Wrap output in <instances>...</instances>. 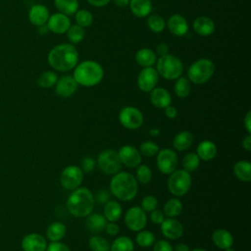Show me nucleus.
Masks as SVG:
<instances>
[{"label": "nucleus", "instance_id": "1", "mask_svg": "<svg viewBox=\"0 0 251 251\" xmlns=\"http://www.w3.org/2000/svg\"><path fill=\"white\" fill-rule=\"evenodd\" d=\"M48 63L56 71L69 72L77 65L78 52L72 43H61L50 50Z\"/></svg>", "mask_w": 251, "mask_h": 251}, {"label": "nucleus", "instance_id": "2", "mask_svg": "<svg viewBox=\"0 0 251 251\" xmlns=\"http://www.w3.org/2000/svg\"><path fill=\"white\" fill-rule=\"evenodd\" d=\"M94 195L87 187H77L72 190L67 199V210L75 218H86L93 212Z\"/></svg>", "mask_w": 251, "mask_h": 251}, {"label": "nucleus", "instance_id": "3", "mask_svg": "<svg viewBox=\"0 0 251 251\" xmlns=\"http://www.w3.org/2000/svg\"><path fill=\"white\" fill-rule=\"evenodd\" d=\"M138 191L135 176L128 172H118L110 180V192L121 201L132 200Z\"/></svg>", "mask_w": 251, "mask_h": 251}, {"label": "nucleus", "instance_id": "4", "mask_svg": "<svg viewBox=\"0 0 251 251\" xmlns=\"http://www.w3.org/2000/svg\"><path fill=\"white\" fill-rule=\"evenodd\" d=\"M104 76L102 66L92 60H86L77 64L74 69L73 77L78 85L91 87L101 82Z\"/></svg>", "mask_w": 251, "mask_h": 251}, {"label": "nucleus", "instance_id": "5", "mask_svg": "<svg viewBox=\"0 0 251 251\" xmlns=\"http://www.w3.org/2000/svg\"><path fill=\"white\" fill-rule=\"evenodd\" d=\"M156 71L159 75L168 80L176 79L183 72V65L179 58L172 54L161 56L156 61Z\"/></svg>", "mask_w": 251, "mask_h": 251}, {"label": "nucleus", "instance_id": "6", "mask_svg": "<svg viewBox=\"0 0 251 251\" xmlns=\"http://www.w3.org/2000/svg\"><path fill=\"white\" fill-rule=\"evenodd\" d=\"M214 73L215 65L213 61L207 58H202L190 65L187 71V76L190 82L203 84L212 78Z\"/></svg>", "mask_w": 251, "mask_h": 251}, {"label": "nucleus", "instance_id": "7", "mask_svg": "<svg viewBox=\"0 0 251 251\" xmlns=\"http://www.w3.org/2000/svg\"><path fill=\"white\" fill-rule=\"evenodd\" d=\"M191 184V176L185 170H176L170 174L168 179V189L174 196L181 197L185 195L189 191Z\"/></svg>", "mask_w": 251, "mask_h": 251}, {"label": "nucleus", "instance_id": "8", "mask_svg": "<svg viewBox=\"0 0 251 251\" xmlns=\"http://www.w3.org/2000/svg\"><path fill=\"white\" fill-rule=\"evenodd\" d=\"M97 165L100 171L110 176L117 174L122 169V163L118 152L113 149L101 151L97 157Z\"/></svg>", "mask_w": 251, "mask_h": 251}, {"label": "nucleus", "instance_id": "9", "mask_svg": "<svg viewBox=\"0 0 251 251\" xmlns=\"http://www.w3.org/2000/svg\"><path fill=\"white\" fill-rule=\"evenodd\" d=\"M119 121L121 125L126 129L139 128L144 121L142 112L133 106H126L121 109L119 113Z\"/></svg>", "mask_w": 251, "mask_h": 251}, {"label": "nucleus", "instance_id": "10", "mask_svg": "<svg viewBox=\"0 0 251 251\" xmlns=\"http://www.w3.org/2000/svg\"><path fill=\"white\" fill-rule=\"evenodd\" d=\"M156 165L164 175H170L176 170L178 165L177 154L171 148H163L156 154Z\"/></svg>", "mask_w": 251, "mask_h": 251}, {"label": "nucleus", "instance_id": "11", "mask_svg": "<svg viewBox=\"0 0 251 251\" xmlns=\"http://www.w3.org/2000/svg\"><path fill=\"white\" fill-rule=\"evenodd\" d=\"M83 179V172L80 167L75 165L67 166L61 173L60 182L65 189L74 190L81 184Z\"/></svg>", "mask_w": 251, "mask_h": 251}, {"label": "nucleus", "instance_id": "12", "mask_svg": "<svg viewBox=\"0 0 251 251\" xmlns=\"http://www.w3.org/2000/svg\"><path fill=\"white\" fill-rule=\"evenodd\" d=\"M125 223L131 231H139L143 229L147 224L146 212H144L140 206L130 207L125 214Z\"/></svg>", "mask_w": 251, "mask_h": 251}, {"label": "nucleus", "instance_id": "13", "mask_svg": "<svg viewBox=\"0 0 251 251\" xmlns=\"http://www.w3.org/2000/svg\"><path fill=\"white\" fill-rule=\"evenodd\" d=\"M159 75L153 67L143 68L137 76V86L143 92H150L159 81Z\"/></svg>", "mask_w": 251, "mask_h": 251}, {"label": "nucleus", "instance_id": "14", "mask_svg": "<svg viewBox=\"0 0 251 251\" xmlns=\"http://www.w3.org/2000/svg\"><path fill=\"white\" fill-rule=\"evenodd\" d=\"M162 234L170 240H176L183 234L184 228L182 224L176 218H165L160 225Z\"/></svg>", "mask_w": 251, "mask_h": 251}, {"label": "nucleus", "instance_id": "15", "mask_svg": "<svg viewBox=\"0 0 251 251\" xmlns=\"http://www.w3.org/2000/svg\"><path fill=\"white\" fill-rule=\"evenodd\" d=\"M122 165L127 168H136L141 164V154L134 146L126 144L122 146L118 151Z\"/></svg>", "mask_w": 251, "mask_h": 251}, {"label": "nucleus", "instance_id": "16", "mask_svg": "<svg viewBox=\"0 0 251 251\" xmlns=\"http://www.w3.org/2000/svg\"><path fill=\"white\" fill-rule=\"evenodd\" d=\"M46 25L50 31L57 34H63L67 32L71 26V21L69 16L62 13H55L49 17Z\"/></svg>", "mask_w": 251, "mask_h": 251}, {"label": "nucleus", "instance_id": "17", "mask_svg": "<svg viewBox=\"0 0 251 251\" xmlns=\"http://www.w3.org/2000/svg\"><path fill=\"white\" fill-rule=\"evenodd\" d=\"M78 84L73 77V75H64L60 77L55 84V91L58 96L62 98H68L75 94Z\"/></svg>", "mask_w": 251, "mask_h": 251}, {"label": "nucleus", "instance_id": "18", "mask_svg": "<svg viewBox=\"0 0 251 251\" xmlns=\"http://www.w3.org/2000/svg\"><path fill=\"white\" fill-rule=\"evenodd\" d=\"M24 251H45L47 247L46 239L38 233H29L22 240Z\"/></svg>", "mask_w": 251, "mask_h": 251}, {"label": "nucleus", "instance_id": "19", "mask_svg": "<svg viewBox=\"0 0 251 251\" xmlns=\"http://www.w3.org/2000/svg\"><path fill=\"white\" fill-rule=\"evenodd\" d=\"M168 25V28L169 30L175 34L176 36H183L187 33L188 31V23L186 21V19L179 15V14H175V15H172L167 24Z\"/></svg>", "mask_w": 251, "mask_h": 251}, {"label": "nucleus", "instance_id": "20", "mask_svg": "<svg viewBox=\"0 0 251 251\" xmlns=\"http://www.w3.org/2000/svg\"><path fill=\"white\" fill-rule=\"evenodd\" d=\"M151 103L159 109H165L172 103L171 93L163 87H155L150 91Z\"/></svg>", "mask_w": 251, "mask_h": 251}, {"label": "nucleus", "instance_id": "21", "mask_svg": "<svg viewBox=\"0 0 251 251\" xmlns=\"http://www.w3.org/2000/svg\"><path fill=\"white\" fill-rule=\"evenodd\" d=\"M212 241L219 249L226 250L233 245L234 239L227 229L218 228L212 233Z\"/></svg>", "mask_w": 251, "mask_h": 251}, {"label": "nucleus", "instance_id": "22", "mask_svg": "<svg viewBox=\"0 0 251 251\" xmlns=\"http://www.w3.org/2000/svg\"><path fill=\"white\" fill-rule=\"evenodd\" d=\"M49 11L48 9L41 4H36L33 5L28 13V19L30 23L36 26L43 25L47 23L49 19Z\"/></svg>", "mask_w": 251, "mask_h": 251}, {"label": "nucleus", "instance_id": "23", "mask_svg": "<svg viewBox=\"0 0 251 251\" xmlns=\"http://www.w3.org/2000/svg\"><path fill=\"white\" fill-rule=\"evenodd\" d=\"M108 221L104 217V215L99 213H91L86 217L85 226L86 228L95 234H98L102 232L105 229V226L107 225Z\"/></svg>", "mask_w": 251, "mask_h": 251}, {"label": "nucleus", "instance_id": "24", "mask_svg": "<svg viewBox=\"0 0 251 251\" xmlns=\"http://www.w3.org/2000/svg\"><path fill=\"white\" fill-rule=\"evenodd\" d=\"M193 29L197 34L201 36H208L214 32L215 23L211 18L206 16H201L194 20Z\"/></svg>", "mask_w": 251, "mask_h": 251}, {"label": "nucleus", "instance_id": "25", "mask_svg": "<svg viewBox=\"0 0 251 251\" xmlns=\"http://www.w3.org/2000/svg\"><path fill=\"white\" fill-rule=\"evenodd\" d=\"M218 149L216 144L211 140H203L199 142L196 148V154L202 161H211L217 155Z\"/></svg>", "mask_w": 251, "mask_h": 251}, {"label": "nucleus", "instance_id": "26", "mask_svg": "<svg viewBox=\"0 0 251 251\" xmlns=\"http://www.w3.org/2000/svg\"><path fill=\"white\" fill-rule=\"evenodd\" d=\"M103 215L108 222H117L123 215L122 205L116 200H109L104 204Z\"/></svg>", "mask_w": 251, "mask_h": 251}, {"label": "nucleus", "instance_id": "27", "mask_svg": "<svg viewBox=\"0 0 251 251\" xmlns=\"http://www.w3.org/2000/svg\"><path fill=\"white\" fill-rule=\"evenodd\" d=\"M129 9L137 18H145L152 11L151 0H129Z\"/></svg>", "mask_w": 251, "mask_h": 251}, {"label": "nucleus", "instance_id": "28", "mask_svg": "<svg viewBox=\"0 0 251 251\" xmlns=\"http://www.w3.org/2000/svg\"><path fill=\"white\" fill-rule=\"evenodd\" d=\"M136 63L143 67H153L157 61V54L149 48H141L135 54Z\"/></svg>", "mask_w": 251, "mask_h": 251}, {"label": "nucleus", "instance_id": "29", "mask_svg": "<svg viewBox=\"0 0 251 251\" xmlns=\"http://www.w3.org/2000/svg\"><path fill=\"white\" fill-rule=\"evenodd\" d=\"M193 142V135L190 131L182 130L176 133L173 139V147L176 151H184L188 149Z\"/></svg>", "mask_w": 251, "mask_h": 251}, {"label": "nucleus", "instance_id": "30", "mask_svg": "<svg viewBox=\"0 0 251 251\" xmlns=\"http://www.w3.org/2000/svg\"><path fill=\"white\" fill-rule=\"evenodd\" d=\"M234 176L243 182H248L251 179V164L248 161H238L233 165Z\"/></svg>", "mask_w": 251, "mask_h": 251}, {"label": "nucleus", "instance_id": "31", "mask_svg": "<svg viewBox=\"0 0 251 251\" xmlns=\"http://www.w3.org/2000/svg\"><path fill=\"white\" fill-rule=\"evenodd\" d=\"M183 205L178 198H170L164 204L163 212L168 218H176L182 212Z\"/></svg>", "mask_w": 251, "mask_h": 251}, {"label": "nucleus", "instance_id": "32", "mask_svg": "<svg viewBox=\"0 0 251 251\" xmlns=\"http://www.w3.org/2000/svg\"><path fill=\"white\" fill-rule=\"evenodd\" d=\"M67 227L61 222H54L47 227L46 235L50 241H60L66 234Z\"/></svg>", "mask_w": 251, "mask_h": 251}, {"label": "nucleus", "instance_id": "33", "mask_svg": "<svg viewBox=\"0 0 251 251\" xmlns=\"http://www.w3.org/2000/svg\"><path fill=\"white\" fill-rule=\"evenodd\" d=\"M54 5L59 13L71 16L78 10L79 4L77 0H54Z\"/></svg>", "mask_w": 251, "mask_h": 251}, {"label": "nucleus", "instance_id": "34", "mask_svg": "<svg viewBox=\"0 0 251 251\" xmlns=\"http://www.w3.org/2000/svg\"><path fill=\"white\" fill-rule=\"evenodd\" d=\"M134 244L129 236L122 235L117 237L110 245V251H133Z\"/></svg>", "mask_w": 251, "mask_h": 251}, {"label": "nucleus", "instance_id": "35", "mask_svg": "<svg viewBox=\"0 0 251 251\" xmlns=\"http://www.w3.org/2000/svg\"><path fill=\"white\" fill-rule=\"evenodd\" d=\"M175 93L178 98H185L189 95L191 90V84L187 77L179 76L176 78L175 83Z\"/></svg>", "mask_w": 251, "mask_h": 251}, {"label": "nucleus", "instance_id": "36", "mask_svg": "<svg viewBox=\"0 0 251 251\" xmlns=\"http://www.w3.org/2000/svg\"><path fill=\"white\" fill-rule=\"evenodd\" d=\"M88 246L91 251H110L109 241L99 234L92 235L89 238Z\"/></svg>", "mask_w": 251, "mask_h": 251}, {"label": "nucleus", "instance_id": "37", "mask_svg": "<svg viewBox=\"0 0 251 251\" xmlns=\"http://www.w3.org/2000/svg\"><path fill=\"white\" fill-rule=\"evenodd\" d=\"M67 37L69 39V41L72 44H75V43H79L83 40L84 36H85V30L84 27L78 25H71V26L69 27V29L67 30Z\"/></svg>", "mask_w": 251, "mask_h": 251}, {"label": "nucleus", "instance_id": "38", "mask_svg": "<svg viewBox=\"0 0 251 251\" xmlns=\"http://www.w3.org/2000/svg\"><path fill=\"white\" fill-rule=\"evenodd\" d=\"M135 241L140 247L147 248L152 246L155 243L156 237H155V234L150 230L141 229L137 231V234L135 236Z\"/></svg>", "mask_w": 251, "mask_h": 251}, {"label": "nucleus", "instance_id": "39", "mask_svg": "<svg viewBox=\"0 0 251 251\" xmlns=\"http://www.w3.org/2000/svg\"><path fill=\"white\" fill-rule=\"evenodd\" d=\"M200 161L201 160L199 159L197 154L194 152H189L185 154L182 159L183 170H185L188 173L196 171L200 165Z\"/></svg>", "mask_w": 251, "mask_h": 251}, {"label": "nucleus", "instance_id": "40", "mask_svg": "<svg viewBox=\"0 0 251 251\" xmlns=\"http://www.w3.org/2000/svg\"><path fill=\"white\" fill-rule=\"evenodd\" d=\"M58 80L57 75L52 71L42 73L37 78V84L42 88H50L56 84Z\"/></svg>", "mask_w": 251, "mask_h": 251}, {"label": "nucleus", "instance_id": "41", "mask_svg": "<svg viewBox=\"0 0 251 251\" xmlns=\"http://www.w3.org/2000/svg\"><path fill=\"white\" fill-rule=\"evenodd\" d=\"M135 178L138 183L141 184H147L152 179V171L151 169L144 164H140L136 167V174Z\"/></svg>", "mask_w": 251, "mask_h": 251}, {"label": "nucleus", "instance_id": "42", "mask_svg": "<svg viewBox=\"0 0 251 251\" xmlns=\"http://www.w3.org/2000/svg\"><path fill=\"white\" fill-rule=\"evenodd\" d=\"M147 25L151 29V31L155 33H160L164 30L166 26V22L159 15H151L147 18Z\"/></svg>", "mask_w": 251, "mask_h": 251}, {"label": "nucleus", "instance_id": "43", "mask_svg": "<svg viewBox=\"0 0 251 251\" xmlns=\"http://www.w3.org/2000/svg\"><path fill=\"white\" fill-rule=\"evenodd\" d=\"M75 19L76 25L82 27H88L93 23V16L87 10H77L75 13Z\"/></svg>", "mask_w": 251, "mask_h": 251}, {"label": "nucleus", "instance_id": "44", "mask_svg": "<svg viewBox=\"0 0 251 251\" xmlns=\"http://www.w3.org/2000/svg\"><path fill=\"white\" fill-rule=\"evenodd\" d=\"M159 146L157 143H155L154 141L151 140H147L144 141L140 144L139 147V152L141 155L146 156V157H152L154 155H156L159 151Z\"/></svg>", "mask_w": 251, "mask_h": 251}, {"label": "nucleus", "instance_id": "45", "mask_svg": "<svg viewBox=\"0 0 251 251\" xmlns=\"http://www.w3.org/2000/svg\"><path fill=\"white\" fill-rule=\"evenodd\" d=\"M142 210L146 213H150L158 207V199L154 195H146L141 200Z\"/></svg>", "mask_w": 251, "mask_h": 251}, {"label": "nucleus", "instance_id": "46", "mask_svg": "<svg viewBox=\"0 0 251 251\" xmlns=\"http://www.w3.org/2000/svg\"><path fill=\"white\" fill-rule=\"evenodd\" d=\"M95 165H96V162L95 160L90 157V156H85L81 159V162H80V169L83 173H91L94 168H95Z\"/></svg>", "mask_w": 251, "mask_h": 251}, {"label": "nucleus", "instance_id": "47", "mask_svg": "<svg viewBox=\"0 0 251 251\" xmlns=\"http://www.w3.org/2000/svg\"><path fill=\"white\" fill-rule=\"evenodd\" d=\"M153 251H174V248L168 240L160 239L153 244Z\"/></svg>", "mask_w": 251, "mask_h": 251}, {"label": "nucleus", "instance_id": "48", "mask_svg": "<svg viewBox=\"0 0 251 251\" xmlns=\"http://www.w3.org/2000/svg\"><path fill=\"white\" fill-rule=\"evenodd\" d=\"M110 198H111V193L107 189H99L96 192V195L94 197L95 201H97L99 204H105L110 200Z\"/></svg>", "mask_w": 251, "mask_h": 251}, {"label": "nucleus", "instance_id": "49", "mask_svg": "<svg viewBox=\"0 0 251 251\" xmlns=\"http://www.w3.org/2000/svg\"><path fill=\"white\" fill-rule=\"evenodd\" d=\"M165 220V214L160 209H155L150 212V221L155 225H161V223Z\"/></svg>", "mask_w": 251, "mask_h": 251}, {"label": "nucleus", "instance_id": "50", "mask_svg": "<svg viewBox=\"0 0 251 251\" xmlns=\"http://www.w3.org/2000/svg\"><path fill=\"white\" fill-rule=\"evenodd\" d=\"M45 251H71L69 246L60 241H51Z\"/></svg>", "mask_w": 251, "mask_h": 251}, {"label": "nucleus", "instance_id": "51", "mask_svg": "<svg viewBox=\"0 0 251 251\" xmlns=\"http://www.w3.org/2000/svg\"><path fill=\"white\" fill-rule=\"evenodd\" d=\"M104 230L107 232V234L115 236L120 232V226L116 224V222H108Z\"/></svg>", "mask_w": 251, "mask_h": 251}, {"label": "nucleus", "instance_id": "52", "mask_svg": "<svg viewBox=\"0 0 251 251\" xmlns=\"http://www.w3.org/2000/svg\"><path fill=\"white\" fill-rule=\"evenodd\" d=\"M156 54H158L159 57L164 56L166 54H169V46L165 42H161L156 46Z\"/></svg>", "mask_w": 251, "mask_h": 251}, {"label": "nucleus", "instance_id": "53", "mask_svg": "<svg viewBox=\"0 0 251 251\" xmlns=\"http://www.w3.org/2000/svg\"><path fill=\"white\" fill-rule=\"evenodd\" d=\"M165 116L169 119H175L177 116V109L175 106L169 105L164 109Z\"/></svg>", "mask_w": 251, "mask_h": 251}, {"label": "nucleus", "instance_id": "54", "mask_svg": "<svg viewBox=\"0 0 251 251\" xmlns=\"http://www.w3.org/2000/svg\"><path fill=\"white\" fill-rule=\"evenodd\" d=\"M243 125L247 133H251V111H248L246 113L243 120Z\"/></svg>", "mask_w": 251, "mask_h": 251}, {"label": "nucleus", "instance_id": "55", "mask_svg": "<svg viewBox=\"0 0 251 251\" xmlns=\"http://www.w3.org/2000/svg\"><path fill=\"white\" fill-rule=\"evenodd\" d=\"M242 147L246 151L251 150V133H247L242 139Z\"/></svg>", "mask_w": 251, "mask_h": 251}, {"label": "nucleus", "instance_id": "56", "mask_svg": "<svg viewBox=\"0 0 251 251\" xmlns=\"http://www.w3.org/2000/svg\"><path fill=\"white\" fill-rule=\"evenodd\" d=\"M111 0H87V2L94 7H104L110 3Z\"/></svg>", "mask_w": 251, "mask_h": 251}, {"label": "nucleus", "instance_id": "57", "mask_svg": "<svg viewBox=\"0 0 251 251\" xmlns=\"http://www.w3.org/2000/svg\"><path fill=\"white\" fill-rule=\"evenodd\" d=\"M174 251H190V249H189L188 245H186L185 243L180 242V243H178L175 246Z\"/></svg>", "mask_w": 251, "mask_h": 251}, {"label": "nucleus", "instance_id": "58", "mask_svg": "<svg viewBox=\"0 0 251 251\" xmlns=\"http://www.w3.org/2000/svg\"><path fill=\"white\" fill-rule=\"evenodd\" d=\"M113 2L120 8H126L129 4V0H113Z\"/></svg>", "mask_w": 251, "mask_h": 251}, {"label": "nucleus", "instance_id": "59", "mask_svg": "<svg viewBox=\"0 0 251 251\" xmlns=\"http://www.w3.org/2000/svg\"><path fill=\"white\" fill-rule=\"evenodd\" d=\"M48 26H47V25L45 24V25H40V26H38V31H39V33H41V34H45V33H47L48 32Z\"/></svg>", "mask_w": 251, "mask_h": 251}, {"label": "nucleus", "instance_id": "60", "mask_svg": "<svg viewBox=\"0 0 251 251\" xmlns=\"http://www.w3.org/2000/svg\"><path fill=\"white\" fill-rule=\"evenodd\" d=\"M149 134L151 135V136H157V135H159L160 134V130L158 129V128H151L150 130H149Z\"/></svg>", "mask_w": 251, "mask_h": 251}, {"label": "nucleus", "instance_id": "61", "mask_svg": "<svg viewBox=\"0 0 251 251\" xmlns=\"http://www.w3.org/2000/svg\"><path fill=\"white\" fill-rule=\"evenodd\" d=\"M190 251H206L205 249H202V248H194V249H192V250H190Z\"/></svg>", "mask_w": 251, "mask_h": 251}, {"label": "nucleus", "instance_id": "62", "mask_svg": "<svg viewBox=\"0 0 251 251\" xmlns=\"http://www.w3.org/2000/svg\"><path fill=\"white\" fill-rule=\"evenodd\" d=\"M224 251H235V250L230 247V248H227V249H226V250H224Z\"/></svg>", "mask_w": 251, "mask_h": 251}]
</instances>
